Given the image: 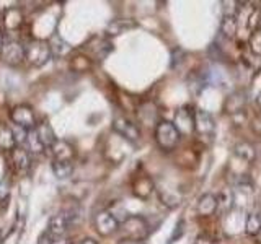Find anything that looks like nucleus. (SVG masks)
Masks as SVG:
<instances>
[{
  "label": "nucleus",
  "instance_id": "nucleus-1",
  "mask_svg": "<svg viewBox=\"0 0 261 244\" xmlns=\"http://www.w3.org/2000/svg\"><path fill=\"white\" fill-rule=\"evenodd\" d=\"M80 214H82V210L79 207L59 211V214H56L54 217L49 218L46 231L54 236H65V233H67L73 225L80 223V220H82Z\"/></svg>",
  "mask_w": 261,
  "mask_h": 244
},
{
  "label": "nucleus",
  "instance_id": "nucleus-2",
  "mask_svg": "<svg viewBox=\"0 0 261 244\" xmlns=\"http://www.w3.org/2000/svg\"><path fill=\"white\" fill-rule=\"evenodd\" d=\"M54 54L51 44L43 39H31L24 44V59L35 67H43Z\"/></svg>",
  "mask_w": 261,
  "mask_h": 244
},
{
  "label": "nucleus",
  "instance_id": "nucleus-3",
  "mask_svg": "<svg viewBox=\"0 0 261 244\" xmlns=\"http://www.w3.org/2000/svg\"><path fill=\"white\" fill-rule=\"evenodd\" d=\"M181 134L170 120H159L155 126V142L163 151H171L178 145Z\"/></svg>",
  "mask_w": 261,
  "mask_h": 244
},
{
  "label": "nucleus",
  "instance_id": "nucleus-4",
  "mask_svg": "<svg viewBox=\"0 0 261 244\" xmlns=\"http://www.w3.org/2000/svg\"><path fill=\"white\" fill-rule=\"evenodd\" d=\"M194 130L199 135L201 140L204 142H212L216 134V120L207 111L198 109L194 111Z\"/></svg>",
  "mask_w": 261,
  "mask_h": 244
},
{
  "label": "nucleus",
  "instance_id": "nucleus-5",
  "mask_svg": "<svg viewBox=\"0 0 261 244\" xmlns=\"http://www.w3.org/2000/svg\"><path fill=\"white\" fill-rule=\"evenodd\" d=\"M0 57L8 65H18L24 60V44L12 38H4Z\"/></svg>",
  "mask_w": 261,
  "mask_h": 244
},
{
  "label": "nucleus",
  "instance_id": "nucleus-6",
  "mask_svg": "<svg viewBox=\"0 0 261 244\" xmlns=\"http://www.w3.org/2000/svg\"><path fill=\"white\" fill-rule=\"evenodd\" d=\"M10 119L16 127H21L24 130L35 129L38 126L36 114L28 104H18V106H15V108H12Z\"/></svg>",
  "mask_w": 261,
  "mask_h": 244
},
{
  "label": "nucleus",
  "instance_id": "nucleus-7",
  "mask_svg": "<svg viewBox=\"0 0 261 244\" xmlns=\"http://www.w3.org/2000/svg\"><path fill=\"white\" fill-rule=\"evenodd\" d=\"M122 230L129 236L127 239H139L142 241L147 234H149V225H147V220L134 215V217H126L124 222L121 223Z\"/></svg>",
  "mask_w": 261,
  "mask_h": 244
},
{
  "label": "nucleus",
  "instance_id": "nucleus-8",
  "mask_svg": "<svg viewBox=\"0 0 261 244\" xmlns=\"http://www.w3.org/2000/svg\"><path fill=\"white\" fill-rule=\"evenodd\" d=\"M95 228L101 236H111L119 230V220L111 210H101L95 215Z\"/></svg>",
  "mask_w": 261,
  "mask_h": 244
},
{
  "label": "nucleus",
  "instance_id": "nucleus-9",
  "mask_svg": "<svg viewBox=\"0 0 261 244\" xmlns=\"http://www.w3.org/2000/svg\"><path fill=\"white\" fill-rule=\"evenodd\" d=\"M113 130L119 137H122L124 140H129V142H136L141 138V130H139V127L133 120H129L124 116H116L113 119Z\"/></svg>",
  "mask_w": 261,
  "mask_h": 244
},
{
  "label": "nucleus",
  "instance_id": "nucleus-10",
  "mask_svg": "<svg viewBox=\"0 0 261 244\" xmlns=\"http://www.w3.org/2000/svg\"><path fill=\"white\" fill-rule=\"evenodd\" d=\"M198 214L201 217H211L212 214H216L219 208V199L216 194H202L198 200Z\"/></svg>",
  "mask_w": 261,
  "mask_h": 244
},
{
  "label": "nucleus",
  "instance_id": "nucleus-11",
  "mask_svg": "<svg viewBox=\"0 0 261 244\" xmlns=\"http://www.w3.org/2000/svg\"><path fill=\"white\" fill-rule=\"evenodd\" d=\"M12 157H13V165L20 173H28L31 169V165H33L31 153L24 148V146H16L12 151Z\"/></svg>",
  "mask_w": 261,
  "mask_h": 244
},
{
  "label": "nucleus",
  "instance_id": "nucleus-12",
  "mask_svg": "<svg viewBox=\"0 0 261 244\" xmlns=\"http://www.w3.org/2000/svg\"><path fill=\"white\" fill-rule=\"evenodd\" d=\"M245 104H247V95H245L243 92H235L225 100L224 109H225V112L233 116V114H239L243 111Z\"/></svg>",
  "mask_w": 261,
  "mask_h": 244
},
{
  "label": "nucleus",
  "instance_id": "nucleus-13",
  "mask_svg": "<svg viewBox=\"0 0 261 244\" xmlns=\"http://www.w3.org/2000/svg\"><path fill=\"white\" fill-rule=\"evenodd\" d=\"M173 124L176 129L181 132H190L191 129H194V112L190 111V108H181L176 112V117Z\"/></svg>",
  "mask_w": 261,
  "mask_h": 244
},
{
  "label": "nucleus",
  "instance_id": "nucleus-14",
  "mask_svg": "<svg viewBox=\"0 0 261 244\" xmlns=\"http://www.w3.org/2000/svg\"><path fill=\"white\" fill-rule=\"evenodd\" d=\"M18 143H16L15 130L8 124H0V150L13 151Z\"/></svg>",
  "mask_w": 261,
  "mask_h": 244
},
{
  "label": "nucleus",
  "instance_id": "nucleus-15",
  "mask_svg": "<svg viewBox=\"0 0 261 244\" xmlns=\"http://www.w3.org/2000/svg\"><path fill=\"white\" fill-rule=\"evenodd\" d=\"M36 132L41 138V142L44 143L46 148H49V146H54L56 142H57V138H56V134H54V130L53 127L49 126V122L47 120H43V122H39V124L36 126Z\"/></svg>",
  "mask_w": 261,
  "mask_h": 244
},
{
  "label": "nucleus",
  "instance_id": "nucleus-16",
  "mask_svg": "<svg viewBox=\"0 0 261 244\" xmlns=\"http://www.w3.org/2000/svg\"><path fill=\"white\" fill-rule=\"evenodd\" d=\"M53 153H54V160H61V161H72L73 155V146L67 142L57 140L56 145L53 146Z\"/></svg>",
  "mask_w": 261,
  "mask_h": 244
},
{
  "label": "nucleus",
  "instance_id": "nucleus-17",
  "mask_svg": "<svg viewBox=\"0 0 261 244\" xmlns=\"http://www.w3.org/2000/svg\"><path fill=\"white\" fill-rule=\"evenodd\" d=\"M237 28H239V21H237L235 15H224L222 21H220V33L227 39H233L237 35Z\"/></svg>",
  "mask_w": 261,
  "mask_h": 244
},
{
  "label": "nucleus",
  "instance_id": "nucleus-18",
  "mask_svg": "<svg viewBox=\"0 0 261 244\" xmlns=\"http://www.w3.org/2000/svg\"><path fill=\"white\" fill-rule=\"evenodd\" d=\"M137 24L130 20H114L111 21L108 26H106V35L108 36H118V35H122V33H126L129 29L136 28Z\"/></svg>",
  "mask_w": 261,
  "mask_h": 244
},
{
  "label": "nucleus",
  "instance_id": "nucleus-19",
  "mask_svg": "<svg viewBox=\"0 0 261 244\" xmlns=\"http://www.w3.org/2000/svg\"><path fill=\"white\" fill-rule=\"evenodd\" d=\"M24 148H27L30 153H43L46 150L44 143L41 142V138L36 132V127L35 129H30L28 134H27V142H24Z\"/></svg>",
  "mask_w": 261,
  "mask_h": 244
},
{
  "label": "nucleus",
  "instance_id": "nucleus-20",
  "mask_svg": "<svg viewBox=\"0 0 261 244\" xmlns=\"http://www.w3.org/2000/svg\"><path fill=\"white\" fill-rule=\"evenodd\" d=\"M51 169L57 179H67L73 173V163L72 161H61V160H54L51 163Z\"/></svg>",
  "mask_w": 261,
  "mask_h": 244
},
{
  "label": "nucleus",
  "instance_id": "nucleus-21",
  "mask_svg": "<svg viewBox=\"0 0 261 244\" xmlns=\"http://www.w3.org/2000/svg\"><path fill=\"white\" fill-rule=\"evenodd\" d=\"M153 191V182L147 176H142L134 181V194L141 199H147Z\"/></svg>",
  "mask_w": 261,
  "mask_h": 244
},
{
  "label": "nucleus",
  "instance_id": "nucleus-22",
  "mask_svg": "<svg viewBox=\"0 0 261 244\" xmlns=\"http://www.w3.org/2000/svg\"><path fill=\"white\" fill-rule=\"evenodd\" d=\"M235 155L237 157H240L242 160L245 161H255L256 158V150H255V145H251L248 142H239L235 145Z\"/></svg>",
  "mask_w": 261,
  "mask_h": 244
},
{
  "label": "nucleus",
  "instance_id": "nucleus-23",
  "mask_svg": "<svg viewBox=\"0 0 261 244\" xmlns=\"http://www.w3.org/2000/svg\"><path fill=\"white\" fill-rule=\"evenodd\" d=\"M23 21V15L18 8H8L4 16V23L7 29H16L20 28V24Z\"/></svg>",
  "mask_w": 261,
  "mask_h": 244
},
{
  "label": "nucleus",
  "instance_id": "nucleus-24",
  "mask_svg": "<svg viewBox=\"0 0 261 244\" xmlns=\"http://www.w3.org/2000/svg\"><path fill=\"white\" fill-rule=\"evenodd\" d=\"M245 233L248 236H259L261 233V215L259 214H250L245 222Z\"/></svg>",
  "mask_w": 261,
  "mask_h": 244
},
{
  "label": "nucleus",
  "instance_id": "nucleus-25",
  "mask_svg": "<svg viewBox=\"0 0 261 244\" xmlns=\"http://www.w3.org/2000/svg\"><path fill=\"white\" fill-rule=\"evenodd\" d=\"M49 44H51L53 54H56V55H65L70 51V46L65 43V41L61 36H57V35H54L51 38V43H49Z\"/></svg>",
  "mask_w": 261,
  "mask_h": 244
},
{
  "label": "nucleus",
  "instance_id": "nucleus-26",
  "mask_svg": "<svg viewBox=\"0 0 261 244\" xmlns=\"http://www.w3.org/2000/svg\"><path fill=\"white\" fill-rule=\"evenodd\" d=\"M38 244H72V241L65 236H54L51 233H43L39 236Z\"/></svg>",
  "mask_w": 261,
  "mask_h": 244
},
{
  "label": "nucleus",
  "instance_id": "nucleus-27",
  "mask_svg": "<svg viewBox=\"0 0 261 244\" xmlns=\"http://www.w3.org/2000/svg\"><path fill=\"white\" fill-rule=\"evenodd\" d=\"M248 44H250V49L253 54L261 55V29L259 28L253 29V33L250 35V39H248Z\"/></svg>",
  "mask_w": 261,
  "mask_h": 244
},
{
  "label": "nucleus",
  "instance_id": "nucleus-28",
  "mask_svg": "<svg viewBox=\"0 0 261 244\" xmlns=\"http://www.w3.org/2000/svg\"><path fill=\"white\" fill-rule=\"evenodd\" d=\"M160 199H162V202L165 203L167 207H178L179 205V195H176V194H173V192H162V195H160Z\"/></svg>",
  "mask_w": 261,
  "mask_h": 244
},
{
  "label": "nucleus",
  "instance_id": "nucleus-29",
  "mask_svg": "<svg viewBox=\"0 0 261 244\" xmlns=\"http://www.w3.org/2000/svg\"><path fill=\"white\" fill-rule=\"evenodd\" d=\"M219 199V205H222V203H225V210H228L232 207L233 203V195H232V191H222L220 192V195H217Z\"/></svg>",
  "mask_w": 261,
  "mask_h": 244
},
{
  "label": "nucleus",
  "instance_id": "nucleus-30",
  "mask_svg": "<svg viewBox=\"0 0 261 244\" xmlns=\"http://www.w3.org/2000/svg\"><path fill=\"white\" fill-rule=\"evenodd\" d=\"M8 195H10V184H8V179H2L0 181V202L5 200Z\"/></svg>",
  "mask_w": 261,
  "mask_h": 244
},
{
  "label": "nucleus",
  "instance_id": "nucleus-31",
  "mask_svg": "<svg viewBox=\"0 0 261 244\" xmlns=\"http://www.w3.org/2000/svg\"><path fill=\"white\" fill-rule=\"evenodd\" d=\"M183 226H185V222H183V220H181V222H179L178 225H176V230H175V234H171V238H170V242L168 244H171V242H175L178 238H179V236H181L183 234Z\"/></svg>",
  "mask_w": 261,
  "mask_h": 244
},
{
  "label": "nucleus",
  "instance_id": "nucleus-32",
  "mask_svg": "<svg viewBox=\"0 0 261 244\" xmlns=\"http://www.w3.org/2000/svg\"><path fill=\"white\" fill-rule=\"evenodd\" d=\"M194 244H216V241L207 234H199V236H196Z\"/></svg>",
  "mask_w": 261,
  "mask_h": 244
},
{
  "label": "nucleus",
  "instance_id": "nucleus-33",
  "mask_svg": "<svg viewBox=\"0 0 261 244\" xmlns=\"http://www.w3.org/2000/svg\"><path fill=\"white\" fill-rule=\"evenodd\" d=\"M251 127H253V130H255V132L261 137V117H255V119H253Z\"/></svg>",
  "mask_w": 261,
  "mask_h": 244
},
{
  "label": "nucleus",
  "instance_id": "nucleus-34",
  "mask_svg": "<svg viewBox=\"0 0 261 244\" xmlns=\"http://www.w3.org/2000/svg\"><path fill=\"white\" fill-rule=\"evenodd\" d=\"M119 244H144V241H139V239H122Z\"/></svg>",
  "mask_w": 261,
  "mask_h": 244
},
{
  "label": "nucleus",
  "instance_id": "nucleus-35",
  "mask_svg": "<svg viewBox=\"0 0 261 244\" xmlns=\"http://www.w3.org/2000/svg\"><path fill=\"white\" fill-rule=\"evenodd\" d=\"M80 244H98V242L92 238H85L84 241H80Z\"/></svg>",
  "mask_w": 261,
  "mask_h": 244
},
{
  "label": "nucleus",
  "instance_id": "nucleus-36",
  "mask_svg": "<svg viewBox=\"0 0 261 244\" xmlns=\"http://www.w3.org/2000/svg\"><path fill=\"white\" fill-rule=\"evenodd\" d=\"M256 104L259 106V109H261V93H259V95L256 96Z\"/></svg>",
  "mask_w": 261,
  "mask_h": 244
},
{
  "label": "nucleus",
  "instance_id": "nucleus-37",
  "mask_svg": "<svg viewBox=\"0 0 261 244\" xmlns=\"http://www.w3.org/2000/svg\"><path fill=\"white\" fill-rule=\"evenodd\" d=\"M259 234H261V233H259Z\"/></svg>",
  "mask_w": 261,
  "mask_h": 244
}]
</instances>
